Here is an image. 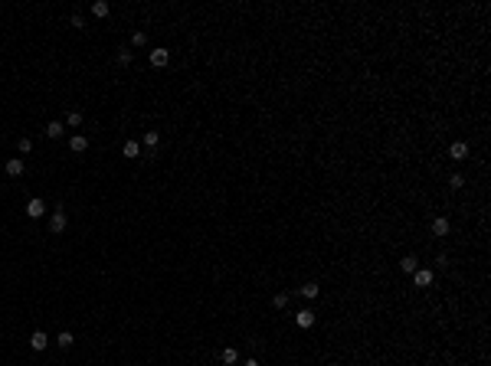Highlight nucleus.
Listing matches in <instances>:
<instances>
[{
  "label": "nucleus",
  "instance_id": "1",
  "mask_svg": "<svg viewBox=\"0 0 491 366\" xmlns=\"http://www.w3.org/2000/svg\"><path fill=\"white\" fill-rule=\"evenodd\" d=\"M63 229H65V209H63V206H56L53 216H49V232H53V236H59Z\"/></svg>",
  "mask_w": 491,
  "mask_h": 366
},
{
  "label": "nucleus",
  "instance_id": "2",
  "mask_svg": "<svg viewBox=\"0 0 491 366\" xmlns=\"http://www.w3.org/2000/svg\"><path fill=\"white\" fill-rule=\"evenodd\" d=\"M148 59H151V65H154V69H164V65L171 62V49L157 46V49H151V56H148Z\"/></svg>",
  "mask_w": 491,
  "mask_h": 366
},
{
  "label": "nucleus",
  "instance_id": "3",
  "mask_svg": "<svg viewBox=\"0 0 491 366\" xmlns=\"http://www.w3.org/2000/svg\"><path fill=\"white\" fill-rule=\"evenodd\" d=\"M432 278H436V271H432V268H416V271H413L416 288H429V285H432Z\"/></svg>",
  "mask_w": 491,
  "mask_h": 366
},
{
  "label": "nucleus",
  "instance_id": "4",
  "mask_svg": "<svg viewBox=\"0 0 491 366\" xmlns=\"http://www.w3.org/2000/svg\"><path fill=\"white\" fill-rule=\"evenodd\" d=\"M43 213H46V203L40 200V196H33L30 203H26V216H30V219H40Z\"/></svg>",
  "mask_w": 491,
  "mask_h": 366
},
{
  "label": "nucleus",
  "instance_id": "5",
  "mask_svg": "<svg viewBox=\"0 0 491 366\" xmlns=\"http://www.w3.org/2000/svg\"><path fill=\"white\" fill-rule=\"evenodd\" d=\"M69 151L85 154L88 151V138H85V134H72V138H69Z\"/></svg>",
  "mask_w": 491,
  "mask_h": 366
},
{
  "label": "nucleus",
  "instance_id": "6",
  "mask_svg": "<svg viewBox=\"0 0 491 366\" xmlns=\"http://www.w3.org/2000/svg\"><path fill=\"white\" fill-rule=\"evenodd\" d=\"M448 229H452V226H448V219H446V216H436V219H432V236L446 239V236H448Z\"/></svg>",
  "mask_w": 491,
  "mask_h": 366
},
{
  "label": "nucleus",
  "instance_id": "7",
  "mask_svg": "<svg viewBox=\"0 0 491 366\" xmlns=\"http://www.w3.org/2000/svg\"><path fill=\"white\" fill-rule=\"evenodd\" d=\"M448 157H452V161H465V157H469V144H465V141H455V144L448 147Z\"/></svg>",
  "mask_w": 491,
  "mask_h": 366
},
{
  "label": "nucleus",
  "instance_id": "8",
  "mask_svg": "<svg viewBox=\"0 0 491 366\" xmlns=\"http://www.w3.org/2000/svg\"><path fill=\"white\" fill-rule=\"evenodd\" d=\"M3 170H7V177H20V173L26 170V163H23V157H10Z\"/></svg>",
  "mask_w": 491,
  "mask_h": 366
},
{
  "label": "nucleus",
  "instance_id": "9",
  "mask_svg": "<svg viewBox=\"0 0 491 366\" xmlns=\"http://www.w3.org/2000/svg\"><path fill=\"white\" fill-rule=\"evenodd\" d=\"M30 346H33V350H46V346H49V337H46L43 330H33V334H30Z\"/></svg>",
  "mask_w": 491,
  "mask_h": 366
},
{
  "label": "nucleus",
  "instance_id": "10",
  "mask_svg": "<svg viewBox=\"0 0 491 366\" xmlns=\"http://www.w3.org/2000/svg\"><path fill=\"white\" fill-rule=\"evenodd\" d=\"M400 268H403L406 275H413V271L419 268V259H416V255H403V259H400Z\"/></svg>",
  "mask_w": 491,
  "mask_h": 366
},
{
  "label": "nucleus",
  "instance_id": "11",
  "mask_svg": "<svg viewBox=\"0 0 491 366\" xmlns=\"http://www.w3.org/2000/svg\"><path fill=\"white\" fill-rule=\"evenodd\" d=\"M63 134H65L63 121H49V124H46V138H63Z\"/></svg>",
  "mask_w": 491,
  "mask_h": 366
},
{
  "label": "nucleus",
  "instance_id": "12",
  "mask_svg": "<svg viewBox=\"0 0 491 366\" xmlns=\"http://www.w3.org/2000/svg\"><path fill=\"white\" fill-rule=\"evenodd\" d=\"M63 124H65V128H79V124H82V111H79V108H72V111L65 115Z\"/></svg>",
  "mask_w": 491,
  "mask_h": 366
},
{
  "label": "nucleus",
  "instance_id": "13",
  "mask_svg": "<svg viewBox=\"0 0 491 366\" xmlns=\"http://www.w3.org/2000/svg\"><path fill=\"white\" fill-rule=\"evenodd\" d=\"M121 154H125V157H138V154H141V144H138V141H125Z\"/></svg>",
  "mask_w": 491,
  "mask_h": 366
},
{
  "label": "nucleus",
  "instance_id": "14",
  "mask_svg": "<svg viewBox=\"0 0 491 366\" xmlns=\"http://www.w3.org/2000/svg\"><path fill=\"white\" fill-rule=\"evenodd\" d=\"M301 294H305V298H308V301H315V298H318V294H321V288H318V285H315V281H308V285H301Z\"/></svg>",
  "mask_w": 491,
  "mask_h": 366
},
{
  "label": "nucleus",
  "instance_id": "15",
  "mask_svg": "<svg viewBox=\"0 0 491 366\" xmlns=\"http://www.w3.org/2000/svg\"><path fill=\"white\" fill-rule=\"evenodd\" d=\"M219 360H223V363H226V366H233V363H236V360H239V353H236V346H226V350L219 353Z\"/></svg>",
  "mask_w": 491,
  "mask_h": 366
},
{
  "label": "nucleus",
  "instance_id": "16",
  "mask_svg": "<svg viewBox=\"0 0 491 366\" xmlns=\"http://www.w3.org/2000/svg\"><path fill=\"white\" fill-rule=\"evenodd\" d=\"M295 321H298V327H305V330H308V327L315 324V314H311V311H298V317H295Z\"/></svg>",
  "mask_w": 491,
  "mask_h": 366
},
{
  "label": "nucleus",
  "instance_id": "17",
  "mask_svg": "<svg viewBox=\"0 0 491 366\" xmlns=\"http://www.w3.org/2000/svg\"><path fill=\"white\" fill-rule=\"evenodd\" d=\"M72 344H76V337L69 334V330H63V334L56 337V346H63V350H69V346H72Z\"/></svg>",
  "mask_w": 491,
  "mask_h": 366
},
{
  "label": "nucleus",
  "instance_id": "18",
  "mask_svg": "<svg viewBox=\"0 0 491 366\" xmlns=\"http://www.w3.org/2000/svg\"><path fill=\"white\" fill-rule=\"evenodd\" d=\"M108 10H111L108 0H95V3H92V13H95V17H108Z\"/></svg>",
  "mask_w": 491,
  "mask_h": 366
},
{
  "label": "nucleus",
  "instance_id": "19",
  "mask_svg": "<svg viewBox=\"0 0 491 366\" xmlns=\"http://www.w3.org/2000/svg\"><path fill=\"white\" fill-rule=\"evenodd\" d=\"M131 56H134V53H131L128 46H121V49H118V65H131Z\"/></svg>",
  "mask_w": 491,
  "mask_h": 366
},
{
  "label": "nucleus",
  "instance_id": "20",
  "mask_svg": "<svg viewBox=\"0 0 491 366\" xmlns=\"http://www.w3.org/2000/svg\"><path fill=\"white\" fill-rule=\"evenodd\" d=\"M141 144H144V147H157V131H144Z\"/></svg>",
  "mask_w": 491,
  "mask_h": 366
},
{
  "label": "nucleus",
  "instance_id": "21",
  "mask_svg": "<svg viewBox=\"0 0 491 366\" xmlns=\"http://www.w3.org/2000/svg\"><path fill=\"white\" fill-rule=\"evenodd\" d=\"M272 307H278V311H282V307H288V294H285V291H278V294L272 298Z\"/></svg>",
  "mask_w": 491,
  "mask_h": 366
},
{
  "label": "nucleus",
  "instance_id": "22",
  "mask_svg": "<svg viewBox=\"0 0 491 366\" xmlns=\"http://www.w3.org/2000/svg\"><path fill=\"white\" fill-rule=\"evenodd\" d=\"M448 186H452V190H462V186H465V177H462V173H452V177H448Z\"/></svg>",
  "mask_w": 491,
  "mask_h": 366
},
{
  "label": "nucleus",
  "instance_id": "23",
  "mask_svg": "<svg viewBox=\"0 0 491 366\" xmlns=\"http://www.w3.org/2000/svg\"><path fill=\"white\" fill-rule=\"evenodd\" d=\"M17 147H20V154H30L33 151V141L30 138H20V141H17Z\"/></svg>",
  "mask_w": 491,
  "mask_h": 366
},
{
  "label": "nucleus",
  "instance_id": "24",
  "mask_svg": "<svg viewBox=\"0 0 491 366\" xmlns=\"http://www.w3.org/2000/svg\"><path fill=\"white\" fill-rule=\"evenodd\" d=\"M144 43H148V36H144L141 30H138V33H134V36H131V46H144Z\"/></svg>",
  "mask_w": 491,
  "mask_h": 366
},
{
  "label": "nucleus",
  "instance_id": "25",
  "mask_svg": "<svg viewBox=\"0 0 491 366\" xmlns=\"http://www.w3.org/2000/svg\"><path fill=\"white\" fill-rule=\"evenodd\" d=\"M242 366H259V360H246V363H242Z\"/></svg>",
  "mask_w": 491,
  "mask_h": 366
}]
</instances>
